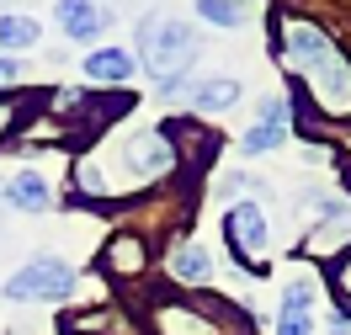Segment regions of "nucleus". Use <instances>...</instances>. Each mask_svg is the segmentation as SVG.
<instances>
[{"label": "nucleus", "instance_id": "nucleus-4", "mask_svg": "<svg viewBox=\"0 0 351 335\" xmlns=\"http://www.w3.org/2000/svg\"><path fill=\"white\" fill-rule=\"evenodd\" d=\"M223 234H229V245H234V256H240L245 266H261V256H266V213L256 202L229 208V213H223Z\"/></svg>", "mask_w": 351, "mask_h": 335}, {"label": "nucleus", "instance_id": "nucleus-18", "mask_svg": "<svg viewBox=\"0 0 351 335\" xmlns=\"http://www.w3.org/2000/svg\"><path fill=\"white\" fill-rule=\"evenodd\" d=\"M5 123H11V112H5V107H0V128H5Z\"/></svg>", "mask_w": 351, "mask_h": 335}, {"label": "nucleus", "instance_id": "nucleus-13", "mask_svg": "<svg viewBox=\"0 0 351 335\" xmlns=\"http://www.w3.org/2000/svg\"><path fill=\"white\" fill-rule=\"evenodd\" d=\"M38 43V22L32 16H0V48H32Z\"/></svg>", "mask_w": 351, "mask_h": 335}, {"label": "nucleus", "instance_id": "nucleus-17", "mask_svg": "<svg viewBox=\"0 0 351 335\" xmlns=\"http://www.w3.org/2000/svg\"><path fill=\"white\" fill-rule=\"evenodd\" d=\"M330 335H351V319H346V314H335V319H330Z\"/></svg>", "mask_w": 351, "mask_h": 335}, {"label": "nucleus", "instance_id": "nucleus-7", "mask_svg": "<svg viewBox=\"0 0 351 335\" xmlns=\"http://www.w3.org/2000/svg\"><path fill=\"white\" fill-rule=\"evenodd\" d=\"M308 303H314V288H308V282H287L282 314H277V335H308V330H314Z\"/></svg>", "mask_w": 351, "mask_h": 335}, {"label": "nucleus", "instance_id": "nucleus-1", "mask_svg": "<svg viewBox=\"0 0 351 335\" xmlns=\"http://www.w3.org/2000/svg\"><path fill=\"white\" fill-rule=\"evenodd\" d=\"M133 43H138L144 69L160 75V80H176L181 69L197 59V38H192V27H181V22H144Z\"/></svg>", "mask_w": 351, "mask_h": 335}, {"label": "nucleus", "instance_id": "nucleus-12", "mask_svg": "<svg viewBox=\"0 0 351 335\" xmlns=\"http://www.w3.org/2000/svg\"><path fill=\"white\" fill-rule=\"evenodd\" d=\"M171 271L181 277V282H208V277H213V256H208L202 245H176Z\"/></svg>", "mask_w": 351, "mask_h": 335}, {"label": "nucleus", "instance_id": "nucleus-5", "mask_svg": "<svg viewBox=\"0 0 351 335\" xmlns=\"http://www.w3.org/2000/svg\"><path fill=\"white\" fill-rule=\"evenodd\" d=\"M282 138H287V101L266 96L261 101V123L245 134V155H271V149H282Z\"/></svg>", "mask_w": 351, "mask_h": 335}, {"label": "nucleus", "instance_id": "nucleus-10", "mask_svg": "<svg viewBox=\"0 0 351 335\" xmlns=\"http://www.w3.org/2000/svg\"><path fill=\"white\" fill-rule=\"evenodd\" d=\"M133 75V53H123V48H96L86 59V80H96V86H123Z\"/></svg>", "mask_w": 351, "mask_h": 335}, {"label": "nucleus", "instance_id": "nucleus-11", "mask_svg": "<svg viewBox=\"0 0 351 335\" xmlns=\"http://www.w3.org/2000/svg\"><path fill=\"white\" fill-rule=\"evenodd\" d=\"M186 96L197 112H223L240 101V80H202V86H186Z\"/></svg>", "mask_w": 351, "mask_h": 335}, {"label": "nucleus", "instance_id": "nucleus-14", "mask_svg": "<svg viewBox=\"0 0 351 335\" xmlns=\"http://www.w3.org/2000/svg\"><path fill=\"white\" fill-rule=\"evenodd\" d=\"M197 16L202 22H219V27H234L245 16V5H223V0H202L197 5Z\"/></svg>", "mask_w": 351, "mask_h": 335}, {"label": "nucleus", "instance_id": "nucleus-3", "mask_svg": "<svg viewBox=\"0 0 351 335\" xmlns=\"http://www.w3.org/2000/svg\"><path fill=\"white\" fill-rule=\"evenodd\" d=\"M69 293H75V271H69L64 261H53V256L27 261V266L5 282V298H11V303H59Z\"/></svg>", "mask_w": 351, "mask_h": 335}, {"label": "nucleus", "instance_id": "nucleus-6", "mask_svg": "<svg viewBox=\"0 0 351 335\" xmlns=\"http://www.w3.org/2000/svg\"><path fill=\"white\" fill-rule=\"evenodd\" d=\"M171 144L160 134H133L128 138V171L133 176H160V171H171Z\"/></svg>", "mask_w": 351, "mask_h": 335}, {"label": "nucleus", "instance_id": "nucleus-15", "mask_svg": "<svg viewBox=\"0 0 351 335\" xmlns=\"http://www.w3.org/2000/svg\"><path fill=\"white\" fill-rule=\"evenodd\" d=\"M112 266H138V245H128V240L112 245Z\"/></svg>", "mask_w": 351, "mask_h": 335}, {"label": "nucleus", "instance_id": "nucleus-2", "mask_svg": "<svg viewBox=\"0 0 351 335\" xmlns=\"http://www.w3.org/2000/svg\"><path fill=\"white\" fill-rule=\"evenodd\" d=\"M293 59L319 80L325 101H346V96H351V75H346V64L330 53L325 32H314V27H293Z\"/></svg>", "mask_w": 351, "mask_h": 335}, {"label": "nucleus", "instance_id": "nucleus-9", "mask_svg": "<svg viewBox=\"0 0 351 335\" xmlns=\"http://www.w3.org/2000/svg\"><path fill=\"white\" fill-rule=\"evenodd\" d=\"M59 22H64V32L75 38V43H90V38H101L112 22V11H101V5H75V0H64L59 5Z\"/></svg>", "mask_w": 351, "mask_h": 335}, {"label": "nucleus", "instance_id": "nucleus-16", "mask_svg": "<svg viewBox=\"0 0 351 335\" xmlns=\"http://www.w3.org/2000/svg\"><path fill=\"white\" fill-rule=\"evenodd\" d=\"M11 80H22V64L16 59H0V86H11Z\"/></svg>", "mask_w": 351, "mask_h": 335}, {"label": "nucleus", "instance_id": "nucleus-8", "mask_svg": "<svg viewBox=\"0 0 351 335\" xmlns=\"http://www.w3.org/2000/svg\"><path fill=\"white\" fill-rule=\"evenodd\" d=\"M5 202L16 208V213H48V181L38 171H16V176L5 181Z\"/></svg>", "mask_w": 351, "mask_h": 335}]
</instances>
